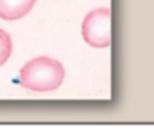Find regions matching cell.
<instances>
[{
	"label": "cell",
	"instance_id": "1",
	"mask_svg": "<svg viewBox=\"0 0 154 130\" xmlns=\"http://www.w3.org/2000/svg\"><path fill=\"white\" fill-rule=\"evenodd\" d=\"M64 69L60 61L50 57H36L27 61L20 70V85L36 91H52L61 85Z\"/></svg>",
	"mask_w": 154,
	"mask_h": 130
},
{
	"label": "cell",
	"instance_id": "4",
	"mask_svg": "<svg viewBox=\"0 0 154 130\" xmlns=\"http://www.w3.org/2000/svg\"><path fill=\"white\" fill-rule=\"evenodd\" d=\"M12 54V41L11 36L0 29V66H3Z\"/></svg>",
	"mask_w": 154,
	"mask_h": 130
},
{
	"label": "cell",
	"instance_id": "3",
	"mask_svg": "<svg viewBox=\"0 0 154 130\" xmlns=\"http://www.w3.org/2000/svg\"><path fill=\"white\" fill-rule=\"evenodd\" d=\"M36 0H0V18L6 21H15L26 17Z\"/></svg>",
	"mask_w": 154,
	"mask_h": 130
},
{
	"label": "cell",
	"instance_id": "2",
	"mask_svg": "<svg viewBox=\"0 0 154 130\" xmlns=\"http://www.w3.org/2000/svg\"><path fill=\"white\" fill-rule=\"evenodd\" d=\"M82 38L94 48H108L111 45V11L99 8L87 14L82 21Z\"/></svg>",
	"mask_w": 154,
	"mask_h": 130
}]
</instances>
